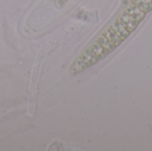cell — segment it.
<instances>
[{
  "label": "cell",
  "mask_w": 152,
  "mask_h": 151,
  "mask_svg": "<svg viewBox=\"0 0 152 151\" xmlns=\"http://www.w3.org/2000/svg\"><path fill=\"white\" fill-rule=\"evenodd\" d=\"M131 3L137 5L146 13H149L152 11V0H132Z\"/></svg>",
  "instance_id": "cell-2"
},
{
  "label": "cell",
  "mask_w": 152,
  "mask_h": 151,
  "mask_svg": "<svg viewBox=\"0 0 152 151\" xmlns=\"http://www.w3.org/2000/svg\"><path fill=\"white\" fill-rule=\"evenodd\" d=\"M68 1L69 0H54V4L57 8H62L68 3Z\"/></svg>",
  "instance_id": "cell-3"
},
{
  "label": "cell",
  "mask_w": 152,
  "mask_h": 151,
  "mask_svg": "<svg viewBox=\"0 0 152 151\" xmlns=\"http://www.w3.org/2000/svg\"><path fill=\"white\" fill-rule=\"evenodd\" d=\"M147 13L130 3L124 12L105 28L74 60L68 74L76 77L114 52L138 28Z\"/></svg>",
  "instance_id": "cell-1"
}]
</instances>
